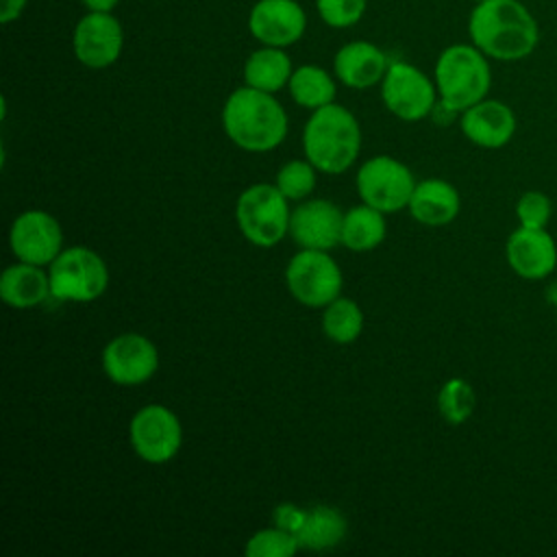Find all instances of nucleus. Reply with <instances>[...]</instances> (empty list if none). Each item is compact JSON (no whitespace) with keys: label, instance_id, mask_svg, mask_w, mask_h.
Returning <instances> with one entry per match:
<instances>
[{"label":"nucleus","instance_id":"obj_1","mask_svg":"<svg viewBox=\"0 0 557 557\" xmlns=\"http://www.w3.org/2000/svg\"><path fill=\"white\" fill-rule=\"evenodd\" d=\"M468 35L485 57L496 61H520L540 41L535 17L518 0L476 2L468 17Z\"/></svg>","mask_w":557,"mask_h":557},{"label":"nucleus","instance_id":"obj_2","mask_svg":"<svg viewBox=\"0 0 557 557\" xmlns=\"http://www.w3.org/2000/svg\"><path fill=\"white\" fill-rule=\"evenodd\" d=\"M222 128L242 150L268 152L287 137V113L274 94L237 87L222 107Z\"/></svg>","mask_w":557,"mask_h":557},{"label":"nucleus","instance_id":"obj_3","mask_svg":"<svg viewBox=\"0 0 557 557\" xmlns=\"http://www.w3.org/2000/svg\"><path fill=\"white\" fill-rule=\"evenodd\" d=\"M305 157L326 174L346 172L361 150V126L342 104H324L311 111L302 128Z\"/></svg>","mask_w":557,"mask_h":557},{"label":"nucleus","instance_id":"obj_4","mask_svg":"<svg viewBox=\"0 0 557 557\" xmlns=\"http://www.w3.org/2000/svg\"><path fill=\"white\" fill-rule=\"evenodd\" d=\"M492 85L487 57L474 44H453L435 61V87L440 102L461 113L481 102Z\"/></svg>","mask_w":557,"mask_h":557},{"label":"nucleus","instance_id":"obj_5","mask_svg":"<svg viewBox=\"0 0 557 557\" xmlns=\"http://www.w3.org/2000/svg\"><path fill=\"white\" fill-rule=\"evenodd\" d=\"M289 218L287 198L270 183L246 187L235 202V220L242 235L259 248L278 244L289 233Z\"/></svg>","mask_w":557,"mask_h":557},{"label":"nucleus","instance_id":"obj_6","mask_svg":"<svg viewBox=\"0 0 557 557\" xmlns=\"http://www.w3.org/2000/svg\"><path fill=\"white\" fill-rule=\"evenodd\" d=\"M50 294L65 302H91L107 292L109 268L104 259L85 246H70L50 263Z\"/></svg>","mask_w":557,"mask_h":557},{"label":"nucleus","instance_id":"obj_7","mask_svg":"<svg viewBox=\"0 0 557 557\" xmlns=\"http://www.w3.org/2000/svg\"><path fill=\"white\" fill-rule=\"evenodd\" d=\"M285 283L294 300L305 307H326L342 294L344 276L326 250L302 248L285 268Z\"/></svg>","mask_w":557,"mask_h":557},{"label":"nucleus","instance_id":"obj_8","mask_svg":"<svg viewBox=\"0 0 557 557\" xmlns=\"http://www.w3.org/2000/svg\"><path fill=\"white\" fill-rule=\"evenodd\" d=\"M359 198L383 211L396 213L409 205V198L416 189V178L411 170L389 154H376L368 159L355 178Z\"/></svg>","mask_w":557,"mask_h":557},{"label":"nucleus","instance_id":"obj_9","mask_svg":"<svg viewBox=\"0 0 557 557\" xmlns=\"http://www.w3.org/2000/svg\"><path fill=\"white\" fill-rule=\"evenodd\" d=\"M435 96V81L407 61H392L381 81L383 104L405 122H418L433 113Z\"/></svg>","mask_w":557,"mask_h":557},{"label":"nucleus","instance_id":"obj_10","mask_svg":"<svg viewBox=\"0 0 557 557\" xmlns=\"http://www.w3.org/2000/svg\"><path fill=\"white\" fill-rule=\"evenodd\" d=\"M128 440L146 463H165L183 444V426L176 413L163 405H146L131 418Z\"/></svg>","mask_w":557,"mask_h":557},{"label":"nucleus","instance_id":"obj_11","mask_svg":"<svg viewBox=\"0 0 557 557\" xmlns=\"http://www.w3.org/2000/svg\"><path fill=\"white\" fill-rule=\"evenodd\" d=\"M72 50L81 65L104 70L113 65L124 50V28L113 13L85 11L72 33Z\"/></svg>","mask_w":557,"mask_h":557},{"label":"nucleus","instance_id":"obj_12","mask_svg":"<svg viewBox=\"0 0 557 557\" xmlns=\"http://www.w3.org/2000/svg\"><path fill=\"white\" fill-rule=\"evenodd\" d=\"M9 244L20 261L50 265L63 250V231L54 215L41 209L22 211L9 231Z\"/></svg>","mask_w":557,"mask_h":557},{"label":"nucleus","instance_id":"obj_13","mask_svg":"<svg viewBox=\"0 0 557 557\" xmlns=\"http://www.w3.org/2000/svg\"><path fill=\"white\" fill-rule=\"evenodd\" d=\"M157 368L159 350L139 333H122L102 350V370L115 385H141L154 376Z\"/></svg>","mask_w":557,"mask_h":557},{"label":"nucleus","instance_id":"obj_14","mask_svg":"<svg viewBox=\"0 0 557 557\" xmlns=\"http://www.w3.org/2000/svg\"><path fill=\"white\" fill-rule=\"evenodd\" d=\"M248 30L263 46L289 48L307 30V13L296 0H257L248 13Z\"/></svg>","mask_w":557,"mask_h":557},{"label":"nucleus","instance_id":"obj_15","mask_svg":"<svg viewBox=\"0 0 557 557\" xmlns=\"http://www.w3.org/2000/svg\"><path fill=\"white\" fill-rule=\"evenodd\" d=\"M344 213L339 207L324 198L300 202L289 218V235L300 248L331 250L342 244Z\"/></svg>","mask_w":557,"mask_h":557},{"label":"nucleus","instance_id":"obj_16","mask_svg":"<svg viewBox=\"0 0 557 557\" xmlns=\"http://www.w3.org/2000/svg\"><path fill=\"white\" fill-rule=\"evenodd\" d=\"M509 268L527 281H542L557 268V244L546 228H516L505 244Z\"/></svg>","mask_w":557,"mask_h":557},{"label":"nucleus","instance_id":"obj_17","mask_svg":"<svg viewBox=\"0 0 557 557\" xmlns=\"http://www.w3.org/2000/svg\"><path fill=\"white\" fill-rule=\"evenodd\" d=\"M461 133L466 139L479 148L496 150L507 146L516 133V113L509 104L492 98H483L481 102L461 111L459 120Z\"/></svg>","mask_w":557,"mask_h":557},{"label":"nucleus","instance_id":"obj_18","mask_svg":"<svg viewBox=\"0 0 557 557\" xmlns=\"http://www.w3.org/2000/svg\"><path fill=\"white\" fill-rule=\"evenodd\" d=\"M389 63L392 61L376 44L352 39L335 52L333 72L342 85L350 89H368L381 85Z\"/></svg>","mask_w":557,"mask_h":557},{"label":"nucleus","instance_id":"obj_19","mask_svg":"<svg viewBox=\"0 0 557 557\" xmlns=\"http://www.w3.org/2000/svg\"><path fill=\"white\" fill-rule=\"evenodd\" d=\"M407 209L411 218L424 226H446L459 215L461 198L448 181L424 178L416 183Z\"/></svg>","mask_w":557,"mask_h":557},{"label":"nucleus","instance_id":"obj_20","mask_svg":"<svg viewBox=\"0 0 557 557\" xmlns=\"http://www.w3.org/2000/svg\"><path fill=\"white\" fill-rule=\"evenodd\" d=\"M50 294V276L35 263H13L0 276V298L13 309H30Z\"/></svg>","mask_w":557,"mask_h":557},{"label":"nucleus","instance_id":"obj_21","mask_svg":"<svg viewBox=\"0 0 557 557\" xmlns=\"http://www.w3.org/2000/svg\"><path fill=\"white\" fill-rule=\"evenodd\" d=\"M294 65L285 48L276 46H259L248 54L244 61V83L248 87L276 94L283 87H287L292 78Z\"/></svg>","mask_w":557,"mask_h":557},{"label":"nucleus","instance_id":"obj_22","mask_svg":"<svg viewBox=\"0 0 557 557\" xmlns=\"http://www.w3.org/2000/svg\"><path fill=\"white\" fill-rule=\"evenodd\" d=\"M348 531L344 513L331 505L307 507L302 527L296 531L300 548L307 550H326L337 546Z\"/></svg>","mask_w":557,"mask_h":557},{"label":"nucleus","instance_id":"obj_23","mask_svg":"<svg viewBox=\"0 0 557 557\" xmlns=\"http://www.w3.org/2000/svg\"><path fill=\"white\" fill-rule=\"evenodd\" d=\"M287 89L292 100L309 111H315L324 104L335 102V94H337L335 78L324 67L313 63L294 67Z\"/></svg>","mask_w":557,"mask_h":557},{"label":"nucleus","instance_id":"obj_24","mask_svg":"<svg viewBox=\"0 0 557 557\" xmlns=\"http://www.w3.org/2000/svg\"><path fill=\"white\" fill-rule=\"evenodd\" d=\"M385 213L366 202L344 213L342 244L355 252L374 250L385 239Z\"/></svg>","mask_w":557,"mask_h":557},{"label":"nucleus","instance_id":"obj_25","mask_svg":"<svg viewBox=\"0 0 557 557\" xmlns=\"http://www.w3.org/2000/svg\"><path fill=\"white\" fill-rule=\"evenodd\" d=\"M322 331L329 339H333L337 344L355 342L363 331V311H361V307L350 298L337 296L333 302H329L324 307Z\"/></svg>","mask_w":557,"mask_h":557},{"label":"nucleus","instance_id":"obj_26","mask_svg":"<svg viewBox=\"0 0 557 557\" xmlns=\"http://www.w3.org/2000/svg\"><path fill=\"white\" fill-rule=\"evenodd\" d=\"M476 407L474 387L459 376L448 379L437 394V409L448 424H463Z\"/></svg>","mask_w":557,"mask_h":557},{"label":"nucleus","instance_id":"obj_27","mask_svg":"<svg viewBox=\"0 0 557 557\" xmlns=\"http://www.w3.org/2000/svg\"><path fill=\"white\" fill-rule=\"evenodd\" d=\"M274 185L281 189V194L287 200H302L307 198L315 187V165L307 159H294L287 161L278 172Z\"/></svg>","mask_w":557,"mask_h":557},{"label":"nucleus","instance_id":"obj_28","mask_svg":"<svg viewBox=\"0 0 557 557\" xmlns=\"http://www.w3.org/2000/svg\"><path fill=\"white\" fill-rule=\"evenodd\" d=\"M296 548H300L296 535L274 524L270 529L252 533L246 542L244 553L248 557H292Z\"/></svg>","mask_w":557,"mask_h":557},{"label":"nucleus","instance_id":"obj_29","mask_svg":"<svg viewBox=\"0 0 557 557\" xmlns=\"http://www.w3.org/2000/svg\"><path fill=\"white\" fill-rule=\"evenodd\" d=\"M368 9V0H315L318 17L331 28L355 26Z\"/></svg>","mask_w":557,"mask_h":557},{"label":"nucleus","instance_id":"obj_30","mask_svg":"<svg viewBox=\"0 0 557 557\" xmlns=\"http://www.w3.org/2000/svg\"><path fill=\"white\" fill-rule=\"evenodd\" d=\"M553 215V202L542 191H524L516 202V218L524 228H544Z\"/></svg>","mask_w":557,"mask_h":557},{"label":"nucleus","instance_id":"obj_31","mask_svg":"<svg viewBox=\"0 0 557 557\" xmlns=\"http://www.w3.org/2000/svg\"><path fill=\"white\" fill-rule=\"evenodd\" d=\"M305 511H307V507H296L294 503H281L272 511V522L296 535V531L302 527Z\"/></svg>","mask_w":557,"mask_h":557},{"label":"nucleus","instance_id":"obj_32","mask_svg":"<svg viewBox=\"0 0 557 557\" xmlns=\"http://www.w3.org/2000/svg\"><path fill=\"white\" fill-rule=\"evenodd\" d=\"M28 0H0V22L11 24L22 17Z\"/></svg>","mask_w":557,"mask_h":557},{"label":"nucleus","instance_id":"obj_33","mask_svg":"<svg viewBox=\"0 0 557 557\" xmlns=\"http://www.w3.org/2000/svg\"><path fill=\"white\" fill-rule=\"evenodd\" d=\"M85 11H102V13H113L120 0H81Z\"/></svg>","mask_w":557,"mask_h":557},{"label":"nucleus","instance_id":"obj_34","mask_svg":"<svg viewBox=\"0 0 557 557\" xmlns=\"http://www.w3.org/2000/svg\"><path fill=\"white\" fill-rule=\"evenodd\" d=\"M474 2H483V0H474Z\"/></svg>","mask_w":557,"mask_h":557}]
</instances>
